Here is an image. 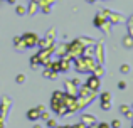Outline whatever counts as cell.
I'll use <instances>...</instances> for the list:
<instances>
[{"label": "cell", "mask_w": 133, "mask_h": 128, "mask_svg": "<svg viewBox=\"0 0 133 128\" xmlns=\"http://www.w3.org/2000/svg\"><path fill=\"white\" fill-rule=\"evenodd\" d=\"M51 106L57 115H64L68 113V108H66V93L62 91H56L51 98Z\"/></svg>", "instance_id": "6da1fadb"}, {"label": "cell", "mask_w": 133, "mask_h": 128, "mask_svg": "<svg viewBox=\"0 0 133 128\" xmlns=\"http://www.w3.org/2000/svg\"><path fill=\"white\" fill-rule=\"evenodd\" d=\"M76 69L81 72H86V71H93L94 69V63L93 59H89V57H83L81 61H76Z\"/></svg>", "instance_id": "7a4b0ae2"}, {"label": "cell", "mask_w": 133, "mask_h": 128, "mask_svg": "<svg viewBox=\"0 0 133 128\" xmlns=\"http://www.w3.org/2000/svg\"><path fill=\"white\" fill-rule=\"evenodd\" d=\"M20 41L24 42L25 47H32V46H36V44H39V37H37L36 34H24V36L20 37Z\"/></svg>", "instance_id": "3957f363"}, {"label": "cell", "mask_w": 133, "mask_h": 128, "mask_svg": "<svg viewBox=\"0 0 133 128\" xmlns=\"http://www.w3.org/2000/svg\"><path fill=\"white\" fill-rule=\"evenodd\" d=\"M86 86H88L91 91H94V93H96L98 89H99V76H96V74L89 76V78H88V81H86Z\"/></svg>", "instance_id": "277c9868"}, {"label": "cell", "mask_w": 133, "mask_h": 128, "mask_svg": "<svg viewBox=\"0 0 133 128\" xmlns=\"http://www.w3.org/2000/svg\"><path fill=\"white\" fill-rule=\"evenodd\" d=\"M83 49H84V47L79 44V41H76V42H72L71 46L68 47V52L71 54V56H78V54L81 56V54H83Z\"/></svg>", "instance_id": "5b68a950"}, {"label": "cell", "mask_w": 133, "mask_h": 128, "mask_svg": "<svg viewBox=\"0 0 133 128\" xmlns=\"http://www.w3.org/2000/svg\"><path fill=\"white\" fill-rule=\"evenodd\" d=\"M110 99H111L110 93H103V95H101V108H103V110H110L111 108Z\"/></svg>", "instance_id": "8992f818"}, {"label": "cell", "mask_w": 133, "mask_h": 128, "mask_svg": "<svg viewBox=\"0 0 133 128\" xmlns=\"http://www.w3.org/2000/svg\"><path fill=\"white\" fill-rule=\"evenodd\" d=\"M41 110L39 108H32V110H29V111H27V118L30 120V122H36L37 118H41Z\"/></svg>", "instance_id": "52a82bcc"}, {"label": "cell", "mask_w": 133, "mask_h": 128, "mask_svg": "<svg viewBox=\"0 0 133 128\" xmlns=\"http://www.w3.org/2000/svg\"><path fill=\"white\" fill-rule=\"evenodd\" d=\"M83 123H84L86 126H91L94 123V116H91V115H84L83 116Z\"/></svg>", "instance_id": "ba28073f"}, {"label": "cell", "mask_w": 133, "mask_h": 128, "mask_svg": "<svg viewBox=\"0 0 133 128\" xmlns=\"http://www.w3.org/2000/svg\"><path fill=\"white\" fill-rule=\"evenodd\" d=\"M123 46L125 47H133V36H128V37H125V41H123Z\"/></svg>", "instance_id": "9c48e42d"}, {"label": "cell", "mask_w": 133, "mask_h": 128, "mask_svg": "<svg viewBox=\"0 0 133 128\" xmlns=\"http://www.w3.org/2000/svg\"><path fill=\"white\" fill-rule=\"evenodd\" d=\"M111 126H113V128H120L121 126V122H120V120H115V122L111 123Z\"/></svg>", "instance_id": "30bf717a"}, {"label": "cell", "mask_w": 133, "mask_h": 128, "mask_svg": "<svg viewBox=\"0 0 133 128\" xmlns=\"http://www.w3.org/2000/svg\"><path fill=\"white\" fill-rule=\"evenodd\" d=\"M47 126L49 128H54L56 126V122H54V120H47Z\"/></svg>", "instance_id": "8fae6325"}, {"label": "cell", "mask_w": 133, "mask_h": 128, "mask_svg": "<svg viewBox=\"0 0 133 128\" xmlns=\"http://www.w3.org/2000/svg\"><path fill=\"white\" fill-rule=\"evenodd\" d=\"M24 12H25V10H24V7H17V14H19V15H24Z\"/></svg>", "instance_id": "7c38bea8"}, {"label": "cell", "mask_w": 133, "mask_h": 128, "mask_svg": "<svg viewBox=\"0 0 133 128\" xmlns=\"http://www.w3.org/2000/svg\"><path fill=\"white\" fill-rule=\"evenodd\" d=\"M118 88H120V89H125V88H127V83H125V81H120V83H118Z\"/></svg>", "instance_id": "4fadbf2b"}, {"label": "cell", "mask_w": 133, "mask_h": 128, "mask_svg": "<svg viewBox=\"0 0 133 128\" xmlns=\"http://www.w3.org/2000/svg\"><path fill=\"white\" fill-rule=\"evenodd\" d=\"M128 27H130V36H133V19H130V24H128Z\"/></svg>", "instance_id": "5bb4252c"}, {"label": "cell", "mask_w": 133, "mask_h": 128, "mask_svg": "<svg viewBox=\"0 0 133 128\" xmlns=\"http://www.w3.org/2000/svg\"><path fill=\"white\" fill-rule=\"evenodd\" d=\"M128 71H130V68H128L127 64H123V66H121V72H128Z\"/></svg>", "instance_id": "9a60e30c"}, {"label": "cell", "mask_w": 133, "mask_h": 128, "mask_svg": "<svg viewBox=\"0 0 133 128\" xmlns=\"http://www.w3.org/2000/svg\"><path fill=\"white\" fill-rule=\"evenodd\" d=\"M17 83H19V84H22V83H24V76H22V74L17 76Z\"/></svg>", "instance_id": "2e32d148"}, {"label": "cell", "mask_w": 133, "mask_h": 128, "mask_svg": "<svg viewBox=\"0 0 133 128\" xmlns=\"http://www.w3.org/2000/svg\"><path fill=\"white\" fill-rule=\"evenodd\" d=\"M120 111H121V113H127V111H130V108H128V106H121Z\"/></svg>", "instance_id": "e0dca14e"}, {"label": "cell", "mask_w": 133, "mask_h": 128, "mask_svg": "<svg viewBox=\"0 0 133 128\" xmlns=\"http://www.w3.org/2000/svg\"><path fill=\"white\" fill-rule=\"evenodd\" d=\"M98 128H110V125H106V123H99V126Z\"/></svg>", "instance_id": "ac0fdd59"}, {"label": "cell", "mask_w": 133, "mask_h": 128, "mask_svg": "<svg viewBox=\"0 0 133 128\" xmlns=\"http://www.w3.org/2000/svg\"><path fill=\"white\" fill-rule=\"evenodd\" d=\"M0 128H3V122H2V118H0Z\"/></svg>", "instance_id": "d6986e66"}, {"label": "cell", "mask_w": 133, "mask_h": 128, "mask_svg": "<svg viewBox=\"0 0 133 128\" xmlns=\"http://www.w3.org/2000/svg\"><path fill=\"white\" fill-rule=\"evenodd\" d=\"M34 128H42V126H41V125H36V126H34Z\"/></svg>", "instance_id": "ffe728a7"}, {"label": "cell", "mask_w": 133, "mask_h": 128, "mask_svg": "<svg viewBox=\"0 0 133 128\" xmlns=\"http://www.w3.org/2000/svg\"><path fill=\"white\" fill-rule=\"evenodd\" d=\"M131 128H133V126H131Z\"/></svg>", "instance_id": "44dd1931"}]
</instances>
